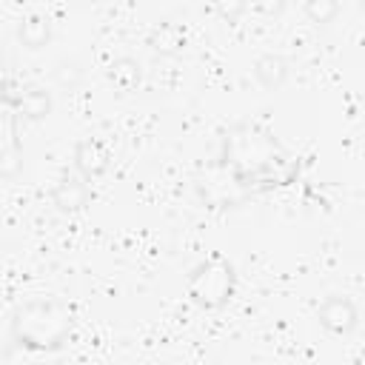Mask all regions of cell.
Masks as SVG:
<instances>
[{
	"instance_id": "obj_11",
	"label": "cell",
	"mask_w": 365,
	"mask_h": 365,
	"mask_svg": "<svg viewBox=\"0 0 365 365\" xmlns=\"http://www.w3.org/2000/svg\"><path fill=\"white\" fill-rule=\"evenodd\" d=\"M6 143H3V151H0V174L6 177V180H14L17 174H20V168H23V151H20V145H17V140L11 137V123L6 120Z\"/></svg>"
},
{
	"instance_id": "obj_8",
	"label": "cell",
	"mask_w": 365,
	"mask_h": 365,
	"mask_svg": "<svg viewBox=\"0 0 365 365\" xmlns=\"http://www.w3.org/2000/svg\"><path fill=\"white\" fill-rule=\"evenodd\" d=\"M17 40L26 48H31V51L48 46V40H51V23H48V17H43V14H26L17 23Z\"/></svg>"
},
{
	"instance_id": "obj_1",
	"label": "cell",
	"mask_w": 365,
	"mask_h": 365,
	"mask_svg": "<svg viewBox=\"0 0 365 365\" xmlns=\"http://www.w3.org/2000/svg\"><path fill=\"white\" fill-rule=\"evenodd\" d=\"M68 311L54 299H34L17 308L11 319V336L20 348L54 351L68 336Z\"/></svg>"
},
{
	"instance_id": "obj_14",
	"label": "cell",
	"mask_w": 365,
	"mask_h": 365,
	"mask_svg": "<svg viewBox=\"0 0 365 365\" xmlns=\"http://www.w3.org/2000/svg\"><path fill=\"white\" fill-rule=\"evenodd\" d=\"M214 11L225 23H237L248 11V0H214Z\"/></svg>"
},
{
	"instance_id": "obj_12",
	"label": "cell",
	"mask_w": 365,
	"mask_h": 365,
	"mask_svg": "<svg viewBox=\"0 0 365 365\" xmlns=\"http://www.w3.org/2000/svg\"><path fill=\"white\" fill-rule=\"evenodd\" d=\"M302 11L314 26H328L339 14V0H305Z\"/></svg>"
},
{
	"instance_id": "obj_10",
	"label": "cell",
	"mask_w": 365,
	"mask_h": 365,
	"mask_svg": "<svg viewBox=\"0 0 365 365\" xmlns=\"http://www.w3.org/2000/svg\"><path fill=\"white\" fill-rule=\"evenodd\" d=\"M108 80L123 91H134L143 83V66L134 57H117L108 66Z\"/></svg>"
},
{
	"instance_id": "obj_3",
	"label": "cell",
	"mask_w": 365,
	"mask_h": 365,
	"mask_svg": "<svg viewBox=\"0 0 365 365\" xmlns=\"http://www.w3.org/2000/svg\"><path fill=\"white\" fill-rule=\"evenodd\" d=\"M317 319H319V325L325 331H331L336 336H345V334H351L359 325V311H356V305L348 297H328L319 305Z\"/></svg>"
},
{
	"instance_id": "obj_2",
	"label": "cell",
	"mask_w": 365,
	"mask_h": 365,
	"mask_svg": "<svg viewBox=\"0 0 365 365\" xmlns=\"http://www.w3.org/2000/svg\"><path fill=\"white\" fill-rule=\"evenodd\" d=\"M234 288H237V274H234V265L214 254L208 257L205 262H200L191 274H188V282H185V291H188V299L202 308V311H220L231 302L234 297Z\"/></svg>"
},
{
	"instance_id": "obj_7",
	"label": "cell",
	"mask_w": 365,
	"mask_h": 365,
	"mask_svg": "<svg viewBox=\"0 0 365 365\" xmlns=\"http://www.w3.org/2000/svg\"><path fill=\"white\" fill-rule=\"evenodd\" d=\"M254 77H257V83H259L262 88L277 91V88H282V86L288 83V77H291V63H288L282 54H274V51L259 54V57L254 60Z\"/></svg>"
},
{
	"instance_id": "obj_5",
	"label": "cell",
	"mask_w": 365,
	"mask_h": 365,
	"mask_svg": "<svg viewBox=\"0 0 365 365\" xmlns=\"http://www.w3.org/2000/svg\"><path fill=\"white\" fill-rule=\"evenodd\" d=\"M51 202L60 214H77L91 202V188L86 177L77 174H66L60 177V182L51 188Z\"/></svg>"
},
{
	"instance_id": "obj_16",
	"label": "cell",
	"mask_w": 365,
	"mask_h": 365,
	"mask_svg": "<svg viewBox=\"0 0 365 365\" xmlns=\"http://www.w3.org/2000/svg\"><path fill=\"white\" fill-rule=\"evenodd\" d=\"M362 11H365V0H362Z\"/></svg>"
},
{
	"instance_id": "obj_9",
	"label": "cell",
	"mask_w": 365,
	"mask_h": 365,
	"mask_svg": "<svg viewBox=\"0 0 365 365\" xmlns=\"http://www.w3.org/2000/svg\"><path fill=\"white\" fill-rule=\"evenodd\" d=\"M148 46H151V51L160 54V57H174V54H180L182 46H185V31H182L180 26H174V23H160V26L148 34Z\"/></svg>"
},
{
	"instance_id": "obj_6",
	"label": "cell",
	"mask_w": 365,
	"mask_h": 365,
	"mask_svg": "<svg viewBox=\"0 0 365 365\" xmlns=\"http://www.w3.org/2000/svg\"><path fill=\"white\" fill-rule=\"evenodd\" d=\"M6 106L14 108L23 120L40 123L51 114V94L43 88H23L20 94L11 91V83H6Z\"/></svg>"
},
{
	"instance_id": "obj_13",
	"label": "cell",
	"mask_w": 365,
	"mask_h": 365,
	"mask_svg": "<svg viewBox=\"0 0 365 365\" xmlns=\"http://www.w3.org/2000/svg\"><path fill=\"white\" fill-rule=\"evenodd\" d=\"M54 80H57L63 88H74V86H80V80H83V68H80V63H74V60H63V63H57V68H54Z\"/></svg>"
},
{
	"instance_id": "obj_15",
	"label": "cell",
	"mask_w": 365,
	"mask_h": 365,
	"mask_svg": "<svg viewBox=\"0 0 365 365\" xmlns=\"http://www.w3.org/2000/svg\"><path fill=\"white\" fill-rule=\"evenodd\" d=\"M254 9L265 17H277V14H282L285 0H254Z\"/></svg>"
},
{
	"instance_id": "obj_17",
	"label": "cell",
	"mask_w": 365,
	"mask_h": 365,
	"mask_svg": "<svg viewBox=\"0 0 365 365\" xmlns=\"http://www.w3.org/2000/svg\"><path fill=\"white\" fill-rule=\"evenodd\" d=\"M86 3H97V0H86Z\"/></svg>"
},
{
	"instance_id": "obj_4",
	"label": "cell",
	"mask_w": 365,
	"mask_h": 365,
	"mask_svg": "<svg viewBox=\"0 0 365 365\" xmlns=\"http://www.w3.org/2000/svg\"><path fill=\"white\" fill-rule=\"evenodd\" d=\"M108 165H111V154H108V148H106L103 140L86 137V140H80V143L74 145V168H77V174L86 177L88 182H91V180H100V177L108 171Z\"/></svg>"
}]
</instances>
